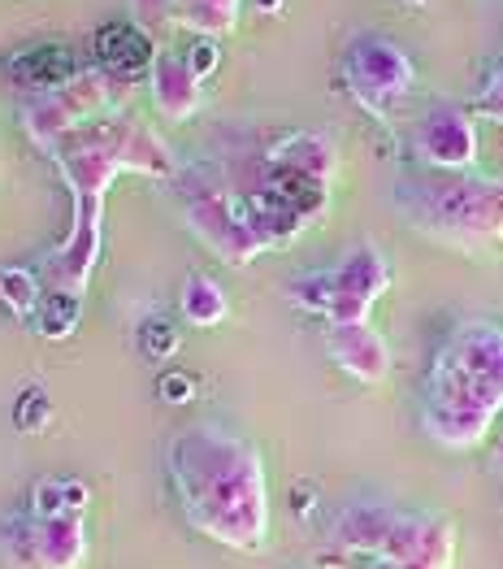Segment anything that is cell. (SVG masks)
I'll return each mask as SVG.
<instances>
[{"mask_svg": "<svg viewBox=\"0 0 503 569\" xmlns=\"http://www.w3.org/2000/svg\"><path fill=\"white\" fill-rule=\"evenodd\" d=\"M70 70H74V61L66 57V48H57V44L27 48L22 57L9 61V74H13V83H22V88H52V83H61Z\"/></svg>", "mask_w": 503, "mask_h": 569, "instance_id": "6da1fadb", "label": "cell"}, {"mask_svg": "<svg viewBox=\"0 0 503 569\" xmlns=\"http://www.w3.org/2000/svg\"><path fill=\"white\" fill-rule=\"evenodd\" d=\"M95 52H100V61L104 66H113V70H139L143 61H148V40L139 36L135 27H127V22H113V27H104L100 36H95Z\"/></svg>", "mask_w": 503, "mask_h": 569, "instance_id": "7a4b0ae2", "label": "cell"}]
</instances>
